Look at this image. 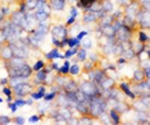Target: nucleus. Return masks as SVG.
<instances>
[{
	"label": "nucleus",
	"mask_w": 150,
	"mask_h": 125,
	"mask_svg": "<svg viewBox=\"0 0 150 125\" xmlns=\"http://www.w3.org/2000/svg\"><path fill=\"white\" fill-rule=\"evenodd\" d=\"M44 65H45V63H44L42 60H39V61H36V64L32 66V70H33V72H37V70L42 69V68H44Z\"/></svg>",
	"instance_id": "nucleus-30"
},
{
	"label": "nucleus",
	"mask_w": 150,
	"mask_h": 125,
	"mask_svg": "<svg viewBox=\"0 0 150 125\" xmlns=\"http://www.w3.org/2000/svg\"><path fill=\"white\" fill-rule=\"evenodd\" d=\"M16 124L17 125H23L25 124V119H23V117H16Z\"/></svg>",
	"instance_id": "nucleus-46"
},
{
	"label": "nucleus",
	"mask_w": 150,
	"mask_h": 125,
	"mask_svg": "<svg viewBox=\"0 0 150 125\" xmlns=\"http://www.w3.org/2000/svg\"><path fill=\"white\" fill-rule=\"evenodd\" d=\"M33 15H35V19L37 23H45V22H47V19L50 18L49 14H46V13H44V12H40V10H36V13Z\"/></svg>",
	"instance_id": "nucleus-11"
},
{
	"label": "nucleus",
	"mask_w": 150,
	"mask_h": 125,
	"mask_svg": "<svg viewBox=\"0 0 150 125\" xmlns=\"http://www.w3.org/2000/svg\"><path fill=\"white\" fill-rule=\"evenodd\" d=\"M55 96H57V92H54V91H52L50 93H47V94L45 93V94H44V98H45V101H46L47 103H49L50 101H53L54 98H55Z\"/></svg>",
	"instance_id": "nucleus-29"
},
{
	"label": "nucleus",
	"mask_w": 150,
	"mask_h": 125,
	"mask_svg": "<svg viewBox=\"0 0 150 125\" xmlns=\"http://www.w3.org/2000/svg\"><path fill=\"white\" fill-rule=\"evenodd\" d=\"M88 77H90L91 82H94L99 87V84L103 82V79L107 77V73H105V70L101 69H91L88 70Z\"/></svg>",
	"instance_id": "nucleus-2"
},
{
	"label": "nucleus",
	"mask_w": 150,
	"mask_h": 125,
	"mask_svg": "<svg viewBox=\"0 0 150 125\" xmlns=\"http://www.w3.org/2000/svg\"><path fill=\"white\" fill-rule=\"evenodd\" d=\"M115 111H117L118 114H122V112H127V111L129 110V106L126 102H123V101H118L117 105H115Z\"/></svg>",
	"instance_id": "nucleus-16"
},
{
	"label": "nucleus",
	"mask_w": 150,
	"mask_h": 125,
	"mask_svg": "<svg viewBox=\"0 0 150 125\" xmlns=\"http://www.w3.org/2000/svg\"><path fill=\"white\" fill-rule=\"evenodd\" d=\"M101 35L107 36V37H115V31L113 28L112 24H105V26H101Z\"/></svg>",
	"instance_id": "nucleus-8"
},
{
	"label": "nucleus",
	"mask_w": 150,
	"mask_h": 125,
	"mask_svg": "<svg viewBox=\"0 0 150 125\" xmlns=\"http://www.w3.org/2000/svg\"><path fill=\"white\" fill-rule=\"evenodd\" d=\"M44 94H45V92H41V91H37V92H31V97L33 100H40L44 97Z\"/></svg>",
	"instance_id": "nucleus-31"
},
{
	"label": "nucleus",
	"mask_w": 150,
	"mask_h": 125,
	"mask_svg": "<svg viewBox=\"0 0 150 125\" xmlns=\"http://www.w3.org/2000/svg\"><path fill=\"white\" fill-rule=\"evenodd\" d=\"M63 89H64V93H71V92H76L78 89V84L74 82L73 79H66V82L63 84Z\"/></svg>",
	"instance_id": "nucleus-7"
},
{
	"label": "nucleus",
	"mask_w": 150,
	"mask_h": 125,
	"mask_svg": "<svg viewBox=\"0 0 150 125\" xmlns=\"http://www.w3.org/2000/svg\"><path fill=\"white\" fill-rule=\"evenodd\" d=\"M0 57H1L4 61L11 60L13 57V51H12L11 46H9V43H4V45L1 46V50H0Z\"/></svg>",
	"instance_id": "nucleus-6"
},
{
	"label": "nucleus",
	"mask_w": 150,
	"mask_h": 125,
	"mask_svg": "<svg viewBox=\"0 0 150 125\" xmlns=\"http://www.w3.org/2000/svg\"><path fill=\"white\" fill-rule=\"evenodd\" d=\"M78 89L82 91V92L86 94L87 97H95V96H99L100 93V91H99V87L95 84L94 82H91V80H85L78 86Z\"/></svg>",
	"instance_id": "nucleus-1"
},
{
	"label": "nucleus",
	"mask_w": 150,
	"mask_h": 125,
	"mask_svg": "<svg viewBox=\"0 0 150 125\" xmlns=\"http://www.w3.org/2000/svg\"><path fill=\"white\" fill-rule=\"evenodd\" d=\"M8 105H9V109H11L12 112H16V111L18 110V106H17V105H16L14 102H13V101H12V102H9Z\"/></svg>",
	"instance_id": "nucleus-40"
},
{
	"label": "nucleus",
	"mask_w": 150,
	"mask_h": 125,
	"mask_svg": "<svg viewBox=\"0 0 150 125\" xmlns=\"http://www.w3.org/2000/svg\"><path fill=\"white\" fill-rule=\"evenodd\" d=\"M32 88L33 87L31 86V84H27L26 82H23L21 84H18V86L13 87V89H14L13 91V93H16L17 97H25L28 93L32 92Z\"/></svg>",
	"instance_id": "nucleus-3"
},
{
	"label": "nucleus",
	"mask_w": 150,
	"mask_h": 125,
	"mask_svg": "<svg viewBox=\"0 0 150 125\" xmlns=\"http://www.w3.org/2000/svg\"><path fill=\"white\" fill-rule=\"evenodd\" d=\"M59 114H60V115H63V116H64V117H66V120H67V119H69V117H71V116H72V114H71V111H69V110H68V109H67V107H66V109H64V110H62V111H59Z\"/></svg>",
	"instance_id": "nucleus-35"
},
{
	"label": "nucleus",
	"mask_w": 150,
	"mask_h": 125,
	"mask_svg": "<svg viewBox=\"0 0 150 125\" xmlns=\"http://www.w3.org/2000/svg\"><path fill=\"white\" fill-rule=\"evenodd\" d=\"M3 101H4V100H3V98H1V97H0V103H1V102H3Z\"/></svg>",
	"instance_id": "nucleus-52"
},
{
	"label": "nucleus",
	"mask_w": 150,
	"mask_h": 125,
	"mask_svg": "<svg viewBox=\"0 0 150 125\" xmlns=\"http://www.w3.org/2000/svg\"><path fill=\"white\" fill-rule=\"evenodd\" d=\"M81 72V68L78 64H73V65L69 66V74H72V75H77V74H80Z\"/></svg>",
	"instance_id": "nucleus-27"
},
{
	"label": "nucleus",
	"mask_w": 150,
	"mask_h": 125,
	"mask_svg": "<svg viewBox=\"0 0 150 125\" xmlns=\"http://www.w3.org/2000/svg\"><path fill=\"white\" fill-rule=\"evenodd\" d=\"M86 41H82L81 40V43H82V46H83V49H88V47H91V41H90V38H85Z\"/></svg>",
	"instance_id": "nucleus-39"
},
{
	"label": "nucleus",
	"mask_w": 150,
	"mask_h": 125,
	"mask_svg": "<svg viewBox=\"0 0 150 125\" xmlns=\"http://www.w3.org/2000/svg\"><path fill=\"white\" fill-rule=\"evenodd\" d=\"M53 45L54 46H57V47H59L60 49V40H58V38H55V37H53Z\"/></svg>",
	"instance_id": "nucleus-44"
},
{
	"label": "nucleus",
	"mask_w": 150,
	"mask_h": 125,
	"mask_svg": "<svg viewBox=\"0 0 150 125\" xmlns=\"http://www.w3.org/2000/svg\"><path fill=\"white\" fill-rule=\"evenodd\" d=\"M8 124H11V117L1 115L0 116V125H8Z\"/></svg>",
	"instance_id": "nucleus-32"
},
{
	"label": "nucleus",
	"mask_w": 150,
	"mask_h": 125,
	"mask_svg": "<svg viewBox=\"0 0 150 125\" xmlns=\"http://www.w3.org/2000/svg\"><path fill=\"white\" fill-rule=\"evenodd\" d=\"M25 79H26V78H23V77H19V75H17V77H9L8 84H9L11 87H16V86H18V84L26 82Z\"/></svg>",
	"instance_id": "nucleus-14"
},
{
	"label": "nucleus",
	"mask_w": 150,
	"mask_h": 125,
	"mask_svg": "<svg viewBox=\"0 0 150 125\" xmlns=\"http://www.w3.org/2000/svg\"><path fill=\"white\" fill-rule=\"evenodd\" d=\"M32 73H33L32 68H31V66H30L27 63L22 66V68H19V75L23 77V78H28V77H31Z\"/></svg>",
	"instance_id": "nucleus-9"
},
{
	"label": "nucleus",
	"mask_w": 150,
	"mask_h": 125,
	"mask_svg": "<svg viewBox=\"0 0 150 125\" xmlns=\"http://www.w3.org/2000/svg\"><path fill=\"white\" fill-rule=\"evenodd\" d=\"M67 45L69 46V47H76V46H80L81 45V41H80V40H77L76 37H68Z\"/></svg>",
	"instance_id": "nucleus-23"
},
{
	"label": "nucleus",
	"mask_w": 150,
	"mask_h": 125,
	"mask_svg": "<svg viewBox=\"0 0 150 125\" xmlns=\"http://www.w3.org/2000/svg\"><path fill=\"white\" fill-rule=\"evenodd\" d=\"M25 101H26V105H30V106H31V105H33V101H35V100H33L32 97H31V98H27V100H25Z\"/></svg>",
	"instance_id": "nucleus-49"
},
{
	"label": "nucleus",
	"mask_w": 150,
	"mask_h": 125,
	"mask_svg": "<svg viewBox=\"0 0 150 125\" xmlns=\"http://www.w3.org/2000/svg\"><path fill=\"white\" fill-rule=\"evenodd\" d=\"M101 12L110 14V13L113 12V3H112L110 0H103V1H101Z\"/></svg>",
	"instance_id": "nucleus-13"
},
{
	"label": "nucleus",
	"mask_w": 150,
	"mask_h": 125,
	"mask_svg": "<svg viewBox=\"0 0 150 125\" xmlns=\"http://www.w3.org/2000/svg\"><path fill=\"white\" fill-rule=\"evenodd\" d=\"M25 3H26L27 10H28V12H32V10H35V9H36L39 0H25Z\"/></svg>",
	"instance_id": "nucleus-22"
},
{
	"label": "nucleus",
	"mask_w": 150,
	"mask_h": 125,
	"mask_svg": "<svg viewBox=\"0 0 150 125\" xmlns=\"http://www.w3.org/2000/svg\"><path fill=\"white\" fill-rule=\"evenodd\" d=\"M50 68H52V69H54V70H57V72H58V69H59V66H58L55 63H53V64H52V66H50Z\"/></svg>",
	"instance_id": "nucleus-50"
},
{
	"label": "nucleus",
	"mask_w": 150,
	"mask_h": 125,
	"mask_svg": "<svg viewBox=\"0 0 150 125\" xmlns=\"http://www.w3.org/2000/svg\"><path fill=\"white\" fill-rule=\"evenodd\" d=\"M3 93L5 94V96H12L13 94V91H12V88L11 87H4V88H3Z\"/></svg>",
	"instance_id": "nucleus-38"
},
{
	"label": "nucleus",
	"mask_w": 150,
	"mask_h": 125,
	"mask_svg": "<svg viewBox=\"0 0 150 125\" xmlns=\"http://www.w3.org/2000/svg\"><path fill=\"white\" fill-rule=\"evenodd\" d=\"M46 59L49 60H54V59H64V55H62V54H59V51H58V49L55 47V49L50 50L49 52L45 55Z\"/></svg>",
	"instance_id": "nucleus-12"
},
{
	"label": "nucleus",
	"mask_w": 150,
	"mask_h": 125,
	"mask_svg": "<svg viewBox=\"0 0 150 125\" xmlns=\"http://www.w3.org/2000/svg\"><path fill=\"white\" fill-rule=\"evenodd\" d=\"M87 35H88V33H87L86 31H81V32H80V33H78V35L76 36V38H77V40H80V41H81V40H82L83 37H86Z\"/></svg>",
	"instance_id": "nucleus-41"
},
{
	"label": "nucleus",
	"mask_w": 150,
	"mask_h": 125,
	"mask_svg": "<svg viewBox=\"0 0 150 125\" xmlns=\"http://www.w3.org/2000/svg\"><path fill=\"white\" fill-rule=\"evenodd\" d=\"M139 41H141L142 43H146L149 41V36L146 35L144 31H140L139 32Z\"/></svg>",
	"instance_id": "nucleus-28"
},
{
	"label": "nucleus",
	"mask_w": 150,
	"mask_h": 125,
	"mask_svg": "<svg viewBox=\"0 0 150 125\" xmlns=\"http://www.w3.org/2000/svg\"><path fill=\"white\" fill-rule=\"evenodd\" d=\"M0 9H1L3 14H4L5 17H6V15H8V14H9V12H11V10H9V6H1V8H0Z\"/></svg>",
	"instance_id": "nucleus-43"
},
{
	"label": "nucleus",
	"mask_w": 150,
	"mask_h": 125,
	"mask_svg": "<svg viewBox=\"0 0 150 125\" xmlns=\"http://www.w3.org/2000/svg\"><path fill=\"white\" fill-rule=\"evenodd\" d=\"M76 18L77 17H74V15H68V18H67V22H66V26H72L74 22H76Z\"/></svg>",
	"instance_id": "nucleus-36"
},
{
	"label": "nucleus",
	"mask_w": 150,
	"mask_h": 125,
	"mask_svg": "<svg viewBox=\"0 0 150 125\" xmlns=\"http://www.w3.org/2000/svg\"><path fill=\"white\" fill-rule=\"evenodd\" d=\"M52 35L53 37H55V38L58 40H63V38H66L67 35H68V29H67V27L66 26H53L52 27Z\"/></svg>",
	"instance_id": "nucleus-4"
},
{
	"label": "nucleus",
	"mask_w": 150,
	"mask_h": 125,
	"mask_svg": "<svg viewBox=\"0 0 150 125\" xmlns=\"http://www.w3.org/2000/svg\"><path fill=\"white\" fill-rule=\"evenodd\" d=\"M117 63H118V65H122V64H125V63H126V59H125L123 56H122V57L119 56V57H118V60H117Z\"/></svg>",
	"instance_id": "nucleus-47"
},
{
	"label": "nucleus",
	"mask_w": 150,
	"mask_h": 125,
	"mask_svg": "<svg viewBox=\"0 0 150 125\" xmlns=\"http://www.w3.org/2000/svg\"><path fill=\"white\" fill-rule=\"evenodd\" d=\"M71 15H74V17L78 15V10H77L76 6H72V8H71Z\"/></svg>",
	"instance_id": "nucleus-45"
},
{
	"label": "nucleus",
	"mask_w": 150,
	"mask_h": 125,
	"mask_svg": "<svg viewBox=\"0 0 150 125\" xmlns=\"http://www.w3.org/2000/svg\"><path fill=\"white\" fill-rule=\"evenodd\" d=\"M108 115H109V117H110V119L113 120V123H114V124H119V123H121V117H119V114H118L114 109L109 111Z\"/></svg>",
	"instance_id": "nucleus-20"
},
{
	"label": "nucleus",
	"mask_w": 150,
	"mask_h": 125,
	"mask_svg": "<svg viewBox=\"0 0 150 125\" xmlns=\"http://www.w3.org/2000/svg\"><path fill=\"white\" fill-rule=\"evenodd\" d=\"M67 124H71V125H78V120L77 119H73L72 116L69 119H67Z\"/></svg>",
	"instance_id": "nucleus-42"
},
{
	"label": "nucleus",
	"mask_w": 150,
	"mask_h": 125,
	"mask_svg": "<svg viewBox=\"0 0 150 125\" xmlns=\"http://www.w3.org/2000/svg\"><path fill=\"white\" fill-rule=\"evenodd\" d=\"M14 103L18 107H22V106H25V105H26V101L23 100V97H17L16 101H14Z\"/></svg>",
	"instance_id": "nucleus-34"
},
{
	"label": "nucleus",
	"mask_w": 150,
	"mask_h": 125,
	"mask_svg": "<svg viewBox=\"0 0 150 125\" xmlns=\"http://www.w3.org/2000/svg\"><path fill=\"white\" fill-rule=\"evenodd\" d=\"M0 84H1V86L8 84V78H1V79H0Z\"/></svg>",
	"instance_id": "nucleus-48"
},
{
	"label": "nucleus",
	"mask_w": 150,
	"mask_h": 125,
	"mask_svg": "<svg viewBox=\"0 0 150 125\" xmlns=\"http://www.w3.org/2000/svg\"><path fill=\"white\" fill-rule=\"evenodd\" d=\"M77 61H85L86 60V57H87V51H86V49H78V51H77Z\"/></svg>",
	"instance_id": "nucleus-21"
},
{
	"label": "nucleus",
	"mask_w": 150,
	"mask_h": 125,
	"mask_svg": "<svg viewBox=\"0 0 150 125\" xmlns=\"http://www.w3.org/2000/svg\"><path fill=\"white\" fill-rule=\"evenodd\" d=\"M91 69H94V61H86V60H85V70H86V72H88V70H91Z\"/></svg>",
	"instance_id": "nucleus-37"
},
{
	"label": "nucleus",
	"mask_w": 150,
	"mask_h": 125,
	"mask_svg": "<svg viewBox=\"0 0 150 125\" xmlns=\"http://www.w3.org/2000/svg\"><path fill=\"white\" fill-rule=\"evenodd\" d=\"M69 66H71V64L68 60H66L63 64V66H60L59 69H58V73L59 74H62V75H67V74H69Z\"/></svg>",
	"instance_id": "nucleus-19"
},
{
	"label": "nucleus",
	"mask_w": 150,
	"mask_h": 125,
	"mask_svg": "<svg viewBox=\"0 0 150 125\" xmlns=\"http://www.w3.org/2000/svg\"><path fill=\"white\" fill-rule=\"evenodd\" d=\"M77 51H78V46H76V47H71V49H68L67 51H66V54H64V59H69V57H72L73 55H76Z\"/></svg>",
	"instance_id": "nucleus-25"
},
{
	"label": "nucleus",
	"mask_w": 150,
	"mask_h": 125,
	"mask_svg": "<svg viewBox=\"0 0 150 125\" xmlns=\"http://www.w3.org/2000/svg\"><path fill=\"white\" fill-rule=\"evenodd\" d=\"M113 84H114V80L113 79L107 78V77H105V78L103 79V82L99 84V88H101L103 91H107L109 88H112V87H113Z\"/></svg>",
	"instance_id": "nucleus-15"
},
{
	"label": "nucleus",
	"mask_w": 150,
	"mask_h": 125,
	"mask_svg": "<svg viewBox=\"0 0 150 125\" xmlns=\"http://www.w3.org/2000/svg\"><path fill=\"white\" fill-rule=\"evenodd\" d=\"M90 124H93L90 115H83V116L78 120V125H90Z\"/></svg>",
	"instance_id": "nucleus-26"
},
{
	"label": "nucleus",
	"mask_w": 150,
	"mask_h": 125,
	"mask_svg": "<svg viewBox=\"0 0 150 125\" xmlns=\"http://www.w3.org/2000/svg\"><path fill=\"white\" fill-rule=\"evenodd\" d=\"M95 1H96V0H77L76 8H82V9H85V10H87Z\"/></svg>",
	"instance_id": "nucleus-10"
},
{
	"label": "nucleus",
	"mask_w": 150,
	"mask_h": 125,
	"mask_svg": "<svg viewBox=\"0 0 150 125\" xmlns=\"http://www.w3.org/2000/svg\"><path fill=\"white\" fill-rule=\"evenodd\" d=\"M122 55H123V57H125L126 60H127V59H132V57H135V56H136V54L134 52V50H132L131 47H128V49L123 50Z\"/></svg>",
	"instance_id": "nucleus-24"
},
{
	"label": "nucleus",
	"mask_w": 150,
	"mask_h": 125,
	"mask_svg": "<svg viewBox=\"0 0 150 125\" xmlns=\"http://www.w3.org/2000/svg\"><path fill=\"white\" fill-rule=\"evenodd\" d=\"M145 79H146V77H145V73H144V70H142V68L135 70V73H134V80H135L136 83L142 82V80H145Z\"/></svg>",
	"instance_id": "nucleus-17"
},
{
	"label": "nucleus",
	"mask_w": 150,
	"mask_h": 125,
	"mask_svg": "<svg viewBox=\"0 0 150 125\" xmlns=\"http://www.w3.org/2000/svg\"><path fill=\"white\" fill-rule=\"evenodd\" d=\"M50 9L55 12H62L66 8V0H49L47 1Z\"/></svg>",
	"instance_id": "nucleus-5"
},
{
	"label": "nucleus",
	"mask_w": 150,
	"mask_h": 125,
	"mask_svg": "<svg viewBox=\"0 0 150 125\" xmlns=\"http://www.w3.org/2000/svg\"><path fill=\"white\" fill-rule=\"evenodd\" d=\"M119 87H121V89H122V91H123V92H125L126 94H127V96H128V97H131V98H132V100H135V98H136V94H135L134 92H132V91H131V89H129V87H128V84H127V83L122 82L121 84H119Z\"/></svg>",
	"instance_id": "nucleus-18"
},
{
	"label": "nucleus",
	"mask_w": 150,
	"mask_h": 125,
	"mask_svg": "<svg viewBox=\"0 0 150 125\" xmlns=\"http://www.w3.org/2000/svg\"><path fill=\"white\" fill-rule=\"evenodd\" d=\"M40 120H41V117L39 116V115H33V116H31L28 119V123H31V124H37V123H40Z\"/></svg>",
	"instance_id": "nucleus-33"
},
{
	"label": "nucleus",
	"mask_w": 150,
	"mask_h": 125,
	"mask_svg": "<svg viewBox=\"0 0 150 125\" xmlns=\"http://www.w3.org/2000/svg\"><path fill=\"white\" fill-rule=\"evenodd\" d=\"M4 18H5V15H4V14H3L1 9H0V21H4Z\"/></svg>",
	"instance_id": "nucleus-51"
}]
</instances>
